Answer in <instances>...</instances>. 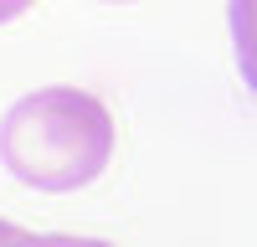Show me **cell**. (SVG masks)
<instances>
[{"instance_id":"7a4b0ae2","label":"cell","mask_w":257,"mask_h":247,"mask_svg":"<svg viewBox=\"0 0 257 247\" xmlns=\"http://www.w3.org/2000/svg\"><path fill=\"white\" fill-rule=\"evenodd\" d=\"M21 11H31V0H0V21H16Z\"/></svg>"},{"instance_id":"6da1fadb","label":"cell","mask_w":257,"mask_h":247,"mask_svg":"<svg viewBox=\"0 0 257 247\" xmlns=\"http://www.w3.org/2000/svg\"><path fill=\"white\" fill-rule=\"evenodd\" d=\"M0 160L36 191H77L113 160V113L88 88H36L0 118Z\"/></svg>"}]
</instances>
